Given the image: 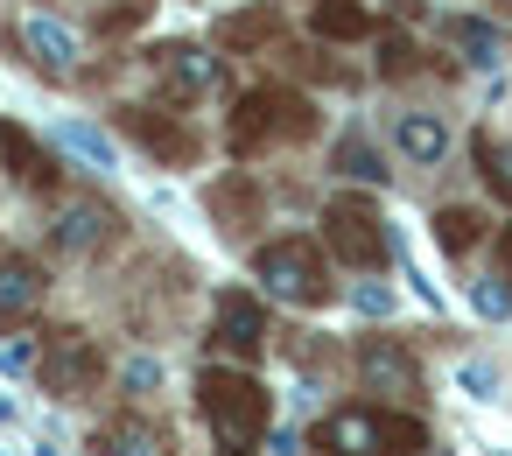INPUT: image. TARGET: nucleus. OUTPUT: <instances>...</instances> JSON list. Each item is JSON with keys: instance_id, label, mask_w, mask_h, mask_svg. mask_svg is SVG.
Masks as SVG:
<instances>
[{"instance_id": "obj_15", "label": "nucleus", "mask_w": 512, "mask_h": 456, "mask_svg": "<svg viewBox=\"0 0 512 456\" xmlns=\"http://www.w3.org/2000/svg\"><path fill=\"white\" fill-rule=\"evenodd\" d=\"M274 36H281V8H239V15H225V22H218V43H225V50H239V57H246V50H260V43H274Z\"/></svg>"}, {"instance_id": "obj_24", "label": "nucleus", "mask_w": 512, "mask_h": 456, "mask_svg": "<svg viewBox=\"0 0 512 456\" xmlns=\"http://www.w3.org/2000/svg\"><path fill=\"white\" fill-rule=\"evenodd\" d=\"M505 274H512V225H505Z\"/></svg>"}, {"instance_id": "obj_14", "label": "nucleus", "mask_w": 512, "mask_h": 456, "mask_svg": "<svg viewBox=\"0 0 512 456\" xmlns=\"http://www.w3.org/2000/svg\"><path fill=\"white\" fill-rule=\"evenodd\" d=\"M127 127H134L162 162H190V155H197V134H190V127H176V120H155L148 106H127Z\"/></svg>"}, {"instance_id": "obj_5", "label": "nucleus", "mask_w": 512, "mask_h": 456, "mask_svg": "<svg viewBox=\"0 0 512 456\" xmlns=\"http://www.w3.org/2000/svg\"><path fill=\"white\" fill-rule=\"evenodd\" d=\"M323 246L344 267H386V225H379L372 197H330L323 204Z\"/></svg>"}, {"instance_id": "obj_12", "label": "nucleus", "mask_w": 512, "mask_h": 456, "mask_svg": "<svg viewBox=\"0 0 512 456\" xmlns=\"http://www.w3.org/2000/svg\"><path fill=\"white\" fill-rule=\"evenodd\" d=\"M43 309V267L36 260H0V323H29Z\"/></svg>"}, {"instance_id": "obj_18", "label": "nucleus", "mask_w": 512, "mask_h": 456, "mask_svg": "<svg viewBox=\"0 0 512 456\" xmlns=\"http://www.w3.org/2000/svg\"><path fill=\"white\" fill-rule=\"evenodd\" d=\"M442 36H449V43H456V50H463L470 64H498V57H505V36H498L491 22H470V15H449V22H442Z\"/></svg>"}, {"instance_id": "obj_22", "label": "nucleus", "mask_w": 512, "mask_h": 456, "mask_svg": "<svg viewBox=\"0 0 512 456\" xmlns=\"http://www.w3.org/2000/svg\"><path fill=\"white\" fill-rule=\"evenodd\" d=\"M477 309H484V316H512V295H505V288H491V281H484V288H477Z\"/></svg>"}, {"instance_id": "obj_4", "label": "nucleus", "mask_w": 512, "mask_h": 456, "mask_svg": "<svg viewBox=\"0 0 512 456\" xmlns=\"http://www.w3.org/2000/svg\"><path fill=\"white\" fill-rule=\"evenodd\" d=\"M253 281H260L267 295L295 302V309H323V302H330V267H323V253H316L309 239H274V246H260V253H253Z\"/></svg>"}, {"instance_id": "obj_1", "label": "nucleus", "mask_w": 512, "mask_h": 456, "mask_svg": "<svg viewBox=\"0 0 512 456\" xmlns=\"http://www.w3.org/2000/svg\"><path fill=\"white\" fill-rule=\"evenodd\" d=\"M197 407H204V421L218 435V456H260V435H267V414H274L267 393H260V379L211 365L197 379Z\"/></svg>"}, {"instance_id": "obj_2", "label": "nucleus", "mask_w": 512, "mask_h": 456, "mask_svg": "<svg viewBox=\"0 0 512 456\" xmlns=\"http://www.w3.org/2000/svg\"><path fill=\"white\" fill-rule=\"evenodd\" d=\"M316 449L323 456H421L428 449V421L379 414V407H337L330 421H316Z\"/></svg>"}, {"instance_id": "obj_8", "label": "nucleus", "mask_w": 512, "mask_h": 456, "mask_svg": "<svg viewBox=\"0 0 512 456\" xmlns=\"http://www.w3.org/2000/svg\"><path fill=\"white\" fill-rule=\"evenodd\" d=\"M211 330H218V351H232V358H260V344H267V309L253 302V295H218V316H211Z\"/></svg>"}, {"instance_id": "obj_3", "label": "nucleus", "mask_w": 512, "mask_h": 456, "mask_svg": "<svg viewBox=\"0 0 512 456\" xmlns=\"http://www.w3.org/2000/svg\"><path fill=\"white\" fill-rule=\"evenodd\" d=\"M302 134H316L309 99L302 92H281V85H260V92L239 99V113L225 127V148L232 155H260V141H302Z\"/></svg>"}, {"instance_id": "obj_13", "label": "nucleus", "mask_w": 512, "mask_h": 456, "mask_svg": "<svg viewBox=\"0 0 512 456\" xmlns=\"http://www.w3.org/2000/svg\"><path fill=\"white\" fill-rule=\"evenodd\" d=\"M358 372H365V386H379V393H386V386L407 393V386L421 379V372H414V351H400L393 337H372V344L358 351Z\"/></svg>"}, {"instance_id": "obj_16", "label": "nucleus", "mask_w": 512, "mask_h": 456, "mask_svg": "<svg viewBox=\"0 0 512 456\" xmlns=\"http://www.w3.org/2000/svg\"><path fill=\"white\" fill-rule=\"evenodd\" d=\"M22 43L36 50V64H43L50 78H71V71H78V36H71V29H57V22H29Z\"/></svg>"}, {"instance_id": "obj_9", "label": "nucleus", "mask_w": 512, "mask_h": 456, "mask_svg": "<svg viewBox=\"0 0 512 456\" xmlns=\"http://www.w3.org/2000/svg\"><path fill=\"white\" fill-rule=\"evenodd\" d=\"M50 239H57V253L85 260V253H99V246L113 239V211H106V204H92V197H78V204H64V211H57Z\"/></svg>"}, {"instance_id": "obj_7", "label": "nucleus", "mask_w": 512, "mask_h": 456, "mask_svg": "<svg viewBox=\"0 0 512 456\" xmlns=\"http://www.w3.org/2000/svg\"><path fill=\"white\" fill-rule=\"evenodd\" d=\"M148 64H155V85H162L169 99H204V92L218 85V57L197 50V43H155Z\"/></svg>"}, {"instance_id": "obj_6", "label": "nucleus", "mask_w": 512, "mask_h": 456, "mask_svg": "<svg viewBox=\"0 0 512 456\" xmlns=\"http://www.w3.org/2000/svg\"><path fill=\"white\" fill-rule=\"evenodd\" d=\"M36 372H43V386H50L57 400H85V393H99V379H106V351H99L85 330H50Z\"/></svg>"}, {"instance_id": "obj_23", "label": "nucleus", "mask_w": 512, "mask_h": 456, "mask_svg": "<svg viewBox=\"0 0 512 456\" xmlns=\"http://www.w3.org/2000/svg\"><path fill=\"white\" fill-rule=\"evenodd\" d=\"M379 57H386V78H393V71H407V57H414V50H407L400 36H386V43H379Z\"/></svg>"}, {"instance_id": "obj_20", "label": "nucleus", "mask_w": 512, "mask_h": 456, "mask_svg": "<svg viewBox=\"0 0 512 456\" xmlns=\"http://www.w3.org/2000/svg\"><path fill=\"white\" fill-rule=\"evenodd\" d=\"M435 239H442V253H470L484 239V218L470 204H449V211H435Z\"/></svg>"}, {"instance_id": "obj_21", "label": "nucleus", "mask_w": 512, "mask_h": 456, "mask_svg": "<svg viewBox=\"0 0 512 456\" xmlns=\"http://www.w3.org/2000/svg\"><path fill=\"white\" fill-rule=\"evenodd\" d=\"M337 169H344V176H365V183H379V176H386V169L372 162V148H365V141H344V148H337Z\"/></svg>"}, {"instance_id": "obj_19", "label": "nucleus", "mask_w": 512, "mask_h": 456, "mask_svg": "<svg viewBox=\"0 0 512 456\" xmlns=\"http://www.w3.org/2000/svg\"><path fill=\"white\" fill-rule=\"evenodd\" d=\"M372 29V15L358 8V0H316V36L323 43H358Z\"/></svg>"}, {"instance_id": "obj_10", "label": "nucleus", "mask_w": 512, "mask_h": 456, "mask_svg": "<svg viewBox=\"0 0 512 456\" xmlns=\"http://www.w3.org/2000/svg\"><path fill=\"white\" fill-rule=\"evenodd\" d=\"M92 449H99V456H176L169 435H162L148 414H113V421L92 435Z\"/></svg>"}, {"instance_id": "obj_17", "label": "nucleus", "mask_w": 512, "mask_h": 456, "mask_svg": "<svg viewBox=\"0 0 512 456\" xmlns=\"http://www.w3.org/2000/svg\"><path fill=\"white\" fill-rule=\"evenodd\" d=\"M393 148H400L407 162H442V155H449V127H442L435 113H407V120L393 127Z\"/></svg>"}, {"instance_id": "obj_11", "label": "nucleus", "mask_w": 512, "mask_h": 456, "mask_svg": "<svg viewBox=\"0 0 512 456\" xmlns=\"http://www.w3.org/2000/svg\"><path fill=\"white\" fill-rule=\"evenodd\" d=\"M0 162H8V176L22 183V190H57V155H43L22 127H0Z\"/></svg>"}]
</instances>
